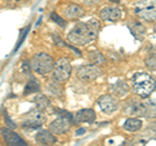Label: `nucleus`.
Here are the masks:
<instances>
[{
  "instance_id": "obj_1",
  "label": "nucleus",
  "mask_w": 156,
  "mask_h": 146,
  "mask_svg": "<svg viewBox=\"0 0 156 146\" xmlns=\"http://www.w3.org/2000/svg\"><path fill=\"white\" fill-rule=\"evenodd\" d=\"M100 30V22L98 19H90L87 22H80L68 34V40L74 45H86L94 41Z\"/></svg>"
},
{
  "instance_id": "obj_2",
  "label": "nucleus",
  "mask_w": 156,
  "mask_h": 146,
  "mask_svg": "<svg viewBox=\"0 0 156 146\" xmlns=\"http://www.w3.org/2000/svg\"><path fill=\"white\" fill-rule=\"evenodd\" d=\"M131 84H133V91L142 98H147L156 88L155 79L146 72H136L131 79Z\"/></svg>"
},
{
  "instance_id": "obj_3",
  "label": "nucleus",
  "mask_w": 156,
  "mask_h": 146,
  "mask_svg": "<svg viewBox=\"0 0 156 146\" xmlns=\"http://www.w3.org/2000/svg\"><path fill=\"white\" fill-rule=\"evenodd\" d=\"M53 64H55L53 58L44 52L34 55L31 61H30L31 70H34L35 72H38V74H41V75H44V74L51 72L52 69H53Z\"/></svg>"
},
{
  "instance_id": "obj_4",
  "label": "nucleus",
  "mask_w": 156,
  "mask_h": 146,
  "mask_svg": "<svg viewBox=\"0 0 156 146\" xmlns=\"http://www.w3.org/2000/svg\"><path fill=\"white\" fill-rule=\"evenodd\" d=\"M134 11L143 21H156V0H138Z\"/></svg>"
},
{
  "instance_id": "obj_5",
  "label": "nucleus",
  "mask_w": 156,
  "mask_h": 146,
  "mask_svg": "<svg viewBox=\"0 0 156 146\" xmlns=\"http://www.w3.org/2000/svg\"><path fill=\"white\" fill-rule=\"evenodd\" d=\"M53 78L57 81H65L70 78L72 74V65L68 58L62 57L60 60H57L55 64H53Z\"/></svg>"
},
{
  "instance_id": "obj_6",
  "label": "nucleus",
  "mask_w": 156,
  "mask_h": 146,
  "mask_svg": "<svg viewBox=\"0 0 156 146\" xmlns=\"http://www.w3.org/2000/svg\"><path fill=\"white\" fill-rule=\"evenodd\" d=\"M76 75L83 81H92L101 75V70L96 65H83L77 69Z\"/></svg>"
},
{
  "instance_id": "obj_7",
  "label": "nucleus",
  "mask_w": 156,
  "mask_h": 146,
  "mask_svg": "<svg viewBox=\"0 0 156 146\" xmlns=\"http://www.w3.org/2000/svg\"><path fill=\"white\" fill-rule=\"evenodd\" d=\"M46 120V116L43 115V111L41 110H31L25 115L23 118V127L29 128H39L43 124V121Z\"/></svg>"
},
{
  "instance_id": "obj_8",
  "label": "nucleus",
  "mask_w": 156,
  "mask_h": 146,
  "mask_svg": "<svg viewBox=\"0 0 156 146\" xmlns=\"http://www.w3.org/2000/svg\"><path fill=\"white\" fill-rule=\"evenodd\" d=\"M0 134H2V138L4 140L7 146H27V144L23 141L21 136L13 132L11 128H2Z\"/></svg>"
},
{
  "instance_id": "obj_9",
  "label": "nucleus",
  "mask_w": 156,
  "mask_h": 146,
  "mask_svg": "<svg viewBox=\"0 0 156 146\" xmlns=\"http://www.w3.org/2000/svg\"><path fill=\"white\" fill-rule=\"evenodd\" d=\"M73 124V118L68 116H60L56 120H53L50 124V132L53 134H61L69 131L70 125Z\"/></svg>"
},
{
  "instance_id": "obj_10",
  "label": "nucleus",
  "mask_w": 156,
  "mask_h": 146,
  "mask_svg": "<svg viewBox=\"0 0 156 146\" xmlns=\"http://www.w3.org/2000/svg\"><path fill=\"white\" fill-rule=\"evenodd\" d=\"M98 105H99L100 110L105 114H112L119 109V102L111 95H104L98 100Z\"/></svg>"
},
{
  "instance_id": "obj_11",
  "label": "nucleus",
  "mask_w": 156,
  "mask_h": 146,
  "mask_svg": "<svg viewBox=\"0 0 156 146\" xmlns=\"http://www.w3.org/2000/svg\"><path fill=\"white\" fill-rule=\"evenodd\" d=\"M122 17V11L119 7H104L100 11V18L103 21H108V22H116Z\"/></svg>"
},
{
  "instance_id": "obj_12",
  "label": "nucleus",
  "mask_w": 156,
  "mask_h": 146,
  "mask_svg": "<svg viewBox=\"0 0 156 146\" xmlns=\"http://www.w3.org/2000/svg\"><path fill=\"white\" fill-rule=\"evenodd\" d=\"M125 113L135 116H146L147 113V104H143L140 101H131L128 102L125 106Z\"/></svg>"
},
{
  "instance_id": "obj_13",
  "label": "nucleus",
  "mask_w": 156,
  "mask_h": 146,
  "mask_svg": "<svg viewBox=\"0 0 156 146\" xmlns=\"http://www.w3.org/2000/svg\"><path fill=\"white\" fill-rule=\"evenodd\" d=\"M61 13L68 19H76V18H80L83 16L85 11H83V8L77 5V4H69V5H66L61 9Z\"/></svg>"
},
{
  "instance_id": "obj_14",
  "label": "nucleus",
  "mask_w": 156,
  "mask_h": 146,
  "mask_svg": "<svg viewBox=\"0 0 156 146\" xmlns=\"http://www.w3.org/2000/svg\"><path fill=\"white\" fill-rule=\"evenodd\" d=\"M95 118H96V115L94 110L83 109L73 115V123H92L95 120Z\"/></svg>"
},
{
  "instance_id": "obj_15",
  "label": "nucleus",
  "mask_w": 156,
  "mask_h": 146,
  "mask_svg": "<svg viewBox=\"0 0 156 146\" xmlns=\"http://www.w3.org/2000/svg\"><path fill=\"white\" fill-rule=\"evenodd\" d=\"M35 141L42 146H51L56 142V137L50 131H39L35 136Z\"/></svg>"
},
{
  "instance_id": "obj_16",
  "label": "nucleus",
  "mask_w": 156,
  "mask_h": 146,
  "mask_svg": "<svg viewBox=\"0 0 156 146\" xmlns=\"http://www.w3.org/2000/svg\"><path fill=\"white\" fill-rule=\"evenodd\" d=\"M109 89H111V92H112L113 95L119 96V97H124V96L128 95V92H129V85L126 84L125 81L120 80V81H116L115 84H112Z\"/></svg>"
},
{
  "instance_id": "obj_17",
  "label": "nucleus",
  "mask_w": 156,
  "mask_h": 146,
  "mask_svg": "<svg viewBox=\"0 0 156 146\" xmlns=\"http://www.w3.org/2000/svg\"><path fill=\"white\" fill-rule=\"evenodd\" d=\"M129 28H130V31L134 35L135 39H143L144 35H146V27L138 21L130 22L129 23Z\"/></svg>"
},
{
  "instance_id": "obj_18",
  "label": "nucleus",
  "mask_w": 156,
  "mask_h": 146,
  "mask_svg": "<svg viewBox=\"0 0 156 146\" xmlns=\"http://www.w3.org/2000/svg\"><path fill=\"white\" fill-rule=\"evenodd\" d=\"M122 127L125 131H128V132H136V131H139L143 127V121L138 118H130L128 120H125Z\"/></svg>"
},
{
  "instance_id": "obj_19",
  "label": "nucleus",
  "mask_w": 156,
  "mask_h": 146,
  "mask_svg": "<svg viewBox=\"0 0 156 146\" xmlns=\"http://www.w3.org/2000/svg\"><path fill=\"white\" fill-rule=\"evenodd\" d=\"M34 101H35V104H37V109L38 110L46 111L48 109H51V102L44 95H37L35 98H34Z\"/></svg>"
},
{
  "instance_id": "obj_20",
  "label": "nucleus",
  "mask_w": 156,
  "mask_h": 146,
  "mask_svg": "<svg viewBox=\"0 0 156 146\" xmlns=\"http://www.w3.org/2000/svg\"><path fill=\"white\" fill-rule=\"evenodd\" d=\"M41 89V85H39V81L35 79V78H30V80L27 81V84L25 87V91H23V95H31V93H37Z\"/></svg>"
},
{
  "instance_id": "obj_21",
  "label": "nucleus",
  "mask_w": 156,
  "mask_h": 146,
  "mask_svg": "<svg viewBox=\"0 0 156 146\" xmlns=\"http://www.w3.org/2000/svg\"><path fill=\"white\" fill-rule=\"evenodd\" d=\"M89 58L91 60V62H94L95 65H99V64H105V57L101 55L100 52L98 51H92L90 55H89Z\"/></svg>"
},
{
  "instance_id": "obj_22",
  "label": "nucleus",
  "mask_w": 156,
  "mask_h": 146,
  "mask_svg": "<svg viewBox=\"0 0 156 146\" xmlns=\"http://www.w3.org/2000/svg\"><path fill=\"white\" fill-rule=\"evenodd\" d=\"M146 118H156V104L154 102H148L147 104V113H146Z\"/></svg>"
},
{
  "instance_id": "obj_23",
  "label": "nucleus",
  "mask_w": 156,
  "mask_h": 146,
  "mask_svg": "<svg viewBox=\"0 0 156 146\" xmlns=\"http://www.w3.org/2000/svg\"><path fill=\"white\" fill-rule=\"evenodd\" d=\"M146 66L151 70H156V55H151L146 58Z\"/></svg>"
},
{
  "instance_id": "obj_24",
  "label": "nucleus",
  "mask_w": 156,
  "mask_h": 146,
  "mask_svg": "<svg viewBox=\"0 0 156 146\" xmlns=\"http://www.w3.org/2000/svg\"><path fill=\"white\" fill-rule=\"evenodd\" d=\"M51 19H53V21H55L56 23H58L61 27H65L66 26V22L60 16H58V14H56V13H51Z\"/></svg>"
},
{
  "instance_id": "obj_25",
  "label": "nucleus",
  "mask_w": 156,
  "mask_h": 146,
  "mask_svg": "<svg viewBox=\"0 0 156 146\" xmlns=\"http://www.w3.org/2000/svg\"><path fill=\"white\" fill-rule=\"evenodd\" d=\"M29 30H30V26H27V27L25 28V30H23V31H22V35H21V36H20V40H18V44L16 45V48H14V52H16V51L18 49V48H20V45H21V44H22V41H23V39H25V38H26V35H27V32H29Z\"/></svg>"
},
{
  "instance_id": "obj_26",
  "label": "nucleus",
  "mask_w": 156,
  "mask_h": 146,
  "mask_svg": "<svg viewBox=\"0 0 156 146\" xmlns=\"http://www.w3.org/2000/svg\"><path fill=\"white\" fill-rule=\"evenodd\" d=\"M4 119H5V124L8 125V128H11V129H13V128H16V124L13 123V120L9 118V115L5 113L4 114Z\"/></svg>"
},
{
  "instance_id": "obj_27",
  "label": "nucleus",
  "mask_w": 156,
  "mask_h": 146,
  "mask_svg": "<svg viewBox=\"0 0 156 146\" xmlns=\"http://www.w3.org/2000/svg\"><path fill=\"white\" fill-rule=\"evenodd\" d=\"M52 38H53V41H55V44H56V45H61V47H68V44H66V43H64V41L61 40V38H60V36H56V35H53Z\"/></svg>"
},
{
  "instance_id": "obj_28",
  "label": "nucleus",
  "mask_w": 156,
  "mask_h": 146,
  "mask_svg": "<svg viewBox=\"0 0 156 146\" xmlns=\"http://www.w3.org/2000/svg\"><path fill=\"white\" fill-rule=\"evenodd\" d=\"M22 70H23V72L29 74V72H30V70H31L30 62H29V61H22Z\"/></svg>"
},
{
  "instance_id": "obj_29",
  "label": "nucleus",
  "mask_w": 156,
  "mask_h": 146,
  "mask_svg": "<svg viewBox=\"0 0 156 146\" xmlns=\"http://www.w3.org/2000/svg\"><path fill=\"white\" fill-rule=\"evenodd\" d=\"M101 0H83V3L87 5H95V4H99Z\"/></svg>"
},
{
  "instance_id": "obj_30",
  "label": "nucleus",
  "mask_w": 156,
  "mask_h": 146,
  "mask_svg": "<svg viewBox=\"0 0 156 146\" xmlns=\"http://www.w3.org/2000/svg\"><path fill=\"white\" fill-rule=\"evenodd\" d=\"M147 131H151V132H152L155 136H154V137L156 138V123H154V124H151L150 125V127L147 128Z\"/></svg>"
},
{
  "instance_id": "obj_31",
  "label": "nucleus",
  "mask_w": 156,
  "mask_h": 146,
  "mask_svg": "<svg viewBox=\"0 0 156 146\" xmlns=\"http://www.w3.org/2000/svg\"><path fill=\"white\" fill-rule=\"evenodd\" d=\"M86 132V129L85 128H80V129H77V132H76V134H78V136H81L82 133H85Z\"/></svg>"
},
{
  "instance_id": "obj_32",
  "label": "nucleus",
  "mask_w": 156,
  "mask_h": 146,
  "mask_svg": "<svg viewBox=\"0 0 156 146\" xmlns=\"http://www.w3.org/2000/svg\"><path fill=\"white\" fill-rule=\"evenodd\" d=\"M121 146H133V144L129 142V141H125V142H124L122 145H121Z\"/></svg>"
},
{
  "instance_id": "obj_33",
  "label": "nucleus",
  "mask_w": 156,
  "mask_h": 146,
  "mask_svg": "<svg viewBox=\"0 0 156 146\" xmlns=\"http://www.w3.org/2000/svg\"><path fill=\"white\" fill-rule=\"evenodd\" d=\"M154 28H155V31H156V23H155V27Z\"/></svg>"
}]
</instances>
